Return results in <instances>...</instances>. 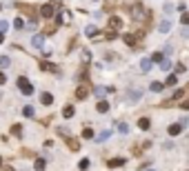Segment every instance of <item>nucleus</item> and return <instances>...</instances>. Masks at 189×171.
<instances>
[{"mask_svg": "<svg viewBox=\"0 0 189 171\" xmlns=\"http://www.w3.org/2000/svg\"><path fill=\"white\" fill-rule=\"evenodd\" d=\"M131 16H134V20H138V22H147V20H149V9H147L145 5H134V7H131Z\"/></svg>", "mask_w": 189, "mask_h": 171, "instance_id": "nucleus-1", "label": "nucleus"}, {"mask_svg": "<svg viewBox=\"0 0 189 171\" xmlns=\"http://www.w3.org/2000/svg\"><path fill=\"white\" fill-rule=\"evenodd\" d=\"M18 89L25 93V96H31V93H34V85H31L27 78H18Z\"/></svg>", "mask_w": 189, "mask_h": 171, "instance_id": "nucleus-2", "label": "nucleus"}, {"mask_svg": "<svg viewBox=\"0 0 189 171\" xmlns=\"http://www.w3.org/2000/svg\"><path fill=\"white\" fill-rule=\"evenodd\" d=\"M109 27H111V31H118V29L123 27V20L118 18V16H111L109 18Z\"/></svg>", "mask_w": 189, "mask_h": 171, "instance_id": "nucleus-3", "label": "nucleus"}, {"mask_svg": "<svg viewBox=\"0 0 189 171\" xmlns=\"http://www.w3.org/2000/svg\"><path fill=\"white\" fill-rule=\"evenodd\" d=\"M42 42H45V38H42V34H36V36L31 38V44H34L36 49H42Z\"/></svg>", "mask_w": 189, "mask_h": 171, "instance_id": "nucleus-4", "label": "nucleus"}, {"mask_svg": "<svg viewBox=\"0 0 189 171\" xmlns=\"http://www.w3.org/2000/svg\"><path fill=\"white\" fill-rule=\"evenodd\" d=\"M40 16H42V18H51V16H54V7H51V5H45V7L40 9Z\"/></svg>", "mask_w": 189, "mask_h": 171, "instance_id": "nucleus-5", "label": "nucleus"}, {"mask_svg": "<svg viewBox=\"0 0 189 171\" xmlns=\"http://www.w3.org/2000/svg\"><path fill=\"white\" fill-rule=\"evenodd\" d=\"M40 69H42V71H54V73H58V67H56V65H51V62H47V60H45V62H40Z\"/></svg>", "mask_w": 189, "mask_h": 171, "instance_id": "nucleus-6", "label": "nucleus"}, {"mask_svg": "<svg viewBox=\"0 0 189 171\" xmlns=\"http://www.w3.org/2000/svg\"><path fill=\"white\" fill-rule=\"evenodd\" d=\"M40 102H42V105H51V102H54V96H51V93H47V91H45V93H40Z\"/></svg>", "mask_w": 189, "mask_h": 171, "instance_id": "nucleus-7", "label": "nucleus"}, {"mask_svg": "<svg viewBox=\"0 0 189 171\" xmlns=\"http://www.w3.org/2000/svg\"><path fill=\"white\" fill-rule=\"evenodd\" d=\"M138 127L143 129V131H147V129L151 127V120H149V118H140V120H138Z\"/></svg>", "mask_w": 189, "mask_h": 171, "instance_id": "nucleus-8", "label": "nucleus"}, {"mask_svg": "<svg viewBox=\"0 0 189 171\" xmlns=\"http://www.w3.org/2000/svg\"><path fill=\"white\" fill-rule=\"evenodd\" d=\"M167 131H169V136H178V133L182 131V125H180V122H178V125H169Z\"/></svg>", "mask_w": 189, "mask_h": 171, "instance_id": "nucleus-9", "label": "nucleus"}, {"mask_svg": "<svg viewBox=\"0 0 189 171\" xmlns=\"http://www.w3.org/2000/svg\"><path fill=\"white\" fill-rule=\"evenodd\" d=\"M96 109H98V113H107V111H109V102H107V100H100V102L96 105Z\"/></svg>", "mask_w": 189, "mask_h": 171, "instance_id": "nucleus-10", "label": "nucleus"}, {"mask_svg": "<svg viewBox=\"0 0 189 171\" xmlns=\"http://www.w3.org/2000/svg\"><path fill=\"white\" fill-rule=\"evenodd\" d=\"M149 69H151V60H149V58H143V60H140V71L147 73Z\"/></svg>", "mask_w": 189, "mask_h": 171, "instance_id": "nucleus-11", "label": "nucleus"}, {"mask_svg": "<svg viewBox=\"0 0 189 171\" xmlns=\"http://www.w3.org/2000/svg\"><path fill=\"white\" fill-rule=\"evenodd\" d=\"M169 29H171V22H169V20H162V22H160V27H158V31H160V34H167Z\"/></svg>", "mask_w": 189, "mask_h": 171, "instance_id": "nucleus-12", "label": "nucleus"}, {"mask_svg": "<svg viewBox=\"0 0 189 171\" xmlns=\"http://www.w3.org/2000/svg\"><path fill=\"white\" fill-rule=\"evenodd\" d=\"M123 40H125L129 47H136V36H134V34H125V36H123Z\"/></svg>", "mask_w": 189, "mask_h": 171, "instance_id": "nucleus-13", "label": "nucleus"}, {"mask_svg": "<svg viewBox=\"0 0 189 171\" xmlns=\"http://www.w3.org/2000/svg\"><path fill=\"white\" fill-rule=\"evenodd\" d=\"M74 113H76V109H74L71 105H67V107L62 109V116H65V118H74Z\"/></svg>", "mask_w": 189, "mask_h": 171, "instance_id": "nucleus-14", "label": "nucleus"}, {"mask_svg": "<svg viewBox=\"0 0 189 171\" xmlns=\"http://www.w3.org/2000/svg\"><path fill=\"white\" fill-rule=\"evenodd\" d=\"M67 144H69V149H71V151H78V140L76 138H69L67 136Z\"/></svg>", "mask_w": 189, "mask_h": 171, "instance_id": "nucleus-15", "label": "nucleus"}, {"mask_svg": "<svg viewBox=\"0 0 189 171\" xmlns=\"http://www.w3.org/2000/svg\"><path fill=\"white\" fill-rule=\"evenodd\" d=\"M45 167H47V162H45L42 158H38V160L34 162V169H36V171H45Z\"/></svg>", "mask_w": 189, "mask_h": 171, "instance_id": "nucleus-16", "label": "nucleus"}, {"mask_svg": "<svg viewBox=\"0 0 189 171\" xmlns=\"http://www.w3.org/2000/svg\"><path fill=\"white\" fill-rule=\"evenodd\" d=\"M140 98H143V91H140V89L129 91V100H140Z\"/></svg>", "mask_w": 189, "mask_h": 171, "instance_id": "nucleus-17", "label": "nucleus"}, {"mask_svg": "<svg viewBox=\"0 0 189 171\" xmlns=\"http://www.w3.org/2000/svg\"><path fill=\"white\" fill-rule=\"evenodd\" d=\"M34 113H36V111H34V107H31V105H27L25 109H22V116H27V118H34Z\"/></svg>", "mask_w": 189, "mask_h": 171, "instance_id": "nucleus-18", "label": "nucleus"}, {"mask_svg": "<svg viewBox=\"0 0 189 171\" xmlns=\"http://www.w3.org/2000/svg\"><path fill=\"white\" fill-rule=\"evenodd\" d=\"M85 96H87V87H78V89H76V98H78V100H82Z\"/></svg>", "mask_w": 189, "mask_h": 171, "instance_id": "nucleus-19", "label": "nucleus"}, {"mask_svg": "<svg viewBox=\"0 0 189 171\" xmlns=\"http://www.w3.org/2000/svg\"><path fill=\"white\" fill-rule=\"evenodd\" d=\"M118 131H120L123 136L129 133V125H127V122H118Z\"/></svg>", "mask_w": 189, "mask_h": 171, "instance_id": "nucleus-20", "label": "nucleus"}, {"mask_svg": "<svg viewBox=\"0 0 189 171\" xmlns=\"http://www.w3.org/2000/svg\"><path fill=\"white\" fill-rule=\"evenodd\" d=\"M11 133H13L16 138H20V136H22V125H13V127H11Z\"/></svg>", "mask_w": 189, "mask_h": 171, "instance_id": "nucleus-21", "label": "nucleus"}, {"mask_svg": "<svg viewBox=\"0 0 189 171\" xmlns=\"http://www.w3.org/2000/svg\"><path fill=\"white\" fill-rule=\"evenodd\" d=\"M11 65V60H9V56H3V58H0V69H7Z\"/></svg>", "mask_w": 189, "mask_h": 171, "instance_id": "nucleus-22", "label": "nucleus"}, {"mask_svg": "<svg viewBox=\"0 0 189 171\" xmlns=\"http://www.w3.org/2000/svg\"><path fill=\"white\" fill-rule=\"evenodd\" d=\"M176 82H178V78H176V76H174V73H171V76H169L167 80H165V87H174Z\"/></svg>", "mask_w": 189, "mask_h": 171, "instance_id": "nucleus-23", "label": "nucleus"}, {"mask_svg": "<svg viewBox=\"0 0 189 171\" xmlns=\"http://www.w3.org/2000/svg\"><path fill=\"white\" fill-rule=\"evenodd\" d=\"M123 164H125L123 158H113V160H109V167H123Z\"/></svg>", "mask_w": 189, "mask_h": 171, "instance_id": "nucleus-24", "label": "nucleus"}, {"mask_svg": "<svg viewBox=\"0 0 189 171\" xmlns=\"http://www.w3.org/2000/svg\"><path fill=\"white\" fill-rule=\"evenodd\" d=\"M13 27H16V29H25V20H22V18H16V20H13Z\"/></svg>", "mask_w": 189, "mask_h": 171, "instance_id": "nucleus-25", "label": "nucleus"}, {"mask_svg": "<svg viewBox=\"0 0 189 171\" xmlns=\"http://www.w3.org/2000/svg\"><path fill=\"white\" fill-rule=\"evenodd\" d=\"M160 69H162V71H169V69H171V60H162V62H160Z\"/></svg>", "mask_w": 189, "mask_h": 171, "instance_id": "nucleus-26", "label": "nucleus"}, {"mask_svg": "<svg viewBox=\"0 0 189 171\" xmlns=\"http://www.w3.org/2000/svg\"><path fill=\"white\" fill-rule=\"evenodd\" d=\"M87 36H89V38L98 36V27H87Z\"/></svg>", "mask_w": 189, "mask_h": 171, "instance_id": "nucleus-27", "label": "nucleus"}, {"mask_svg": "<svg viewBox=\"0 0 189 171\" xmlns=\"http://www.w3.org/2000/svg\"><path fill=\"white\" fill-rule=\"evenodd\" d=\"M165 82H151V91H162Z\"/></svg>", "mask_w": 189, "mask_h": 171, "instance_id": "nucleus-28", "label": "nucleus"}, {"mask_svg": "<svg viewBox=\"0 0 189 171\" xmlns=\"http://www.w3.org/2000/svg\"><path fill=\"white\" fill-rule=\"evenodd\" d=\"M109 136H111V131H102V133H100V136H98L96 140H98V142H105V140H107Z\"/></svg>", "mask_w": 189, "mask_h": 171, "instance_id": "nucleus-29", "label": "nucleus"}, {"mask_svg": "<svg viewBox=\"0 0 189 171\" xmlns=\"http://www.w3.org/2000/svg\"><path fill=\"white\" fill-rule=\"evenodd\" d=\"M149 60H151V62H162L165 58H162V54H154V56H151Z\"/></svg>", "mask_w": 189, "mask_h": 171, "instance_id": "nucleus-30", "label": "nucleus"}, {"mask_svg": "<svg viewBox=\"0 0 189 171\" xmlns=\"http://www.w3.org/2000/svg\"><path fill=\"white\" fill-rule=\"evenodd\" d=\"M67 20V13H58V18H56V22H58V27H60V24Z\"/></svg>", "mask_w": 189, "mask_h": 171, "instance_id": "nucleus-31", "label": "nucleus"}, {"mask_svg": "<svg viewBox=\"0 0 189 171\" xmlns=\"http://www.w3.org/2000/svg\"><path fill=\"white\" fill-rule=\"evenodd\" d=\"M180 22L185 24V27H187V24H189V13H187V11H185V13L180 16Z\"/></svg>", "mask_w": 189, "mask_h": 171, "instance_id": "nucleus-32", "label": "nucleus"}, {"mask_svg": "<svg viewBox=\"0 0 189 171\" xmlns=\"http://www.w3.org/2000/svg\"><path fill=\"white\" fill-rule=\"evenodd\" d=\"M82 138L91 140V138H93V131H91V129H85V131H82Z\"/></svg>", "mask_w": 189, "mask_h": 171, "instance_id": "nucleus-33", "label": "nucleus"}, {"mask_svg": "<svg viewBox=\"0 0 189 171\" xmlns=\"http://www.w3.org/2000/svg\"><path fill=\"white\" fill-rule=\"evenodd\" d=\"M78 167H80V169H82V171H85V169H87V167H89V160H87V158H82V160H80V162H78Z\"/></svg>", "mask_w": 189, "mask_h": 171, "instance_id": "nucleus-34", "label": "nucleus"}, {"mask_svg": "<svg viewBox=\"0 0 189 171\" xmlns=\"http://www.w3.org/2000/svg\"><path fill=\"white\" fill-rule=\"evenodd\" d=\"M7 29H9V24H7V22H5V20H3V22H0V34H5V31H7Z\"/></svg>", "mask_w": 189, "mask_h": 171, "instance_id": "nucleus-35", "label": "nucleus"}, {"mask_svg": "<svg viewBox=\"0 0 189 171\" xmlns=\"http://www.w3.org/2000/svg\"><path fill=\"white\" fill-rule=\"evenodd\" d=\"M182 96H185V91H182V89H178V91L174 93V100H178V98H182Z\"/></svg>", "mask_w": 189, "mask_h": 171, "instance_id": "nucleus-36", "label": "nucleus"}, {"mask_svg": "<svg viewBox=\"0 0 189 171\" xmlns=\"http://www.w3.org/2000/svg\"><path fill=\"white\" fill-rule=\"evenodd\" d=\"M49 5H51V7H62V0H51Z\"/></svg>", "mask_w": 189, "mask_h": 171, "instance_id": "nucleus-37", "label": "nucleus"}, {"mask_svg": "<svg viewBox=\"0 0 189 171\" xmlns=\"http://www.w3.org/2000/svg\"><path fill=\"white\" fill-rule=\"evenodd\" d=\"M5 82H7V76H5L3 71H0V85H5Z\"/></svg>", "mask_w": 189, "mask_h": 171, "instance_id": "nucleus-38", "label": "nucleus"}, {"mask_svg": "<svg viewBox=\"0 0 189 171\" xmlns=\"http://www.w3.org/2000/svg\"><path fill=\"white\" fill-rule=\"evenodd\" d=\"M180 34H182V38H189V29H187V27H185V29H182Z\"/></svg>", "mask_w": 189, "mask_h": 171, "instance_id": "nucleus-39", "label": "nucleus"}, {"mask_svg": "<svg viewBox=\"0 0 189 171\" xmlns=\"http://www.w3.org/2000/svg\"><path fill=\"white\" fill-rule=\"evenodd\" d=\"M180 107H182V109H189V100H187V102H182Z\"/></svg>", "mask_w": 189, "mask_h": 171, "instance_id": "nucleus-40", "label": "nucleus"}, {"mask_svg": "<svg viewBox=\"0 0 189 171\" xmlns=\"http://www.w3.org/2000/svg\"><path fill=\"white\" fill-rule=\"evenodd\" d=\"M3 40H5V34H0V42H3Z\"/></svg>", "mask_w": 189, "mask_h": 171, "instance_id": "nucleus-41", "label": "nucleus"}, {"mask_svg": "<svg viewBox=\"0 0 189 171\" xmlns=\"http://www.w3.org/2000/svg\"><path fill=\"white\" fill-rule=\"evenodd\" d=\"M0 167H3V158H0Z\"/></svg>", "mask_w": 189, "mask_h": 171, "instance_id": "nucleus-42", "label": "nucleus"}, {"mask_svg": "<svg viewBox=\"0 0 189 171\" xmlns=\"http://www.w3.org/2000/svg\"><path fill=\"white\" fill-rule=\"evenodd\" d=\"M147 171H156V169H147Z\"/></svg>", "mask_w": 189, "mask_h": 171, "instance_id": "nucleus-43", "label": "nucleus"}, {"mask_svg": "<svg viewBox=\"0 0 189 171\" xmlns=\"http://www.w3.org/2000/svg\"><path fill=\"white\" fill-rule=\"evenodd\" d=\"M0 9H3V5H0Z\"/></svg>", "mask_w": 189, "mask_h": 171, "instance_id": "nucleus-44", "label": "nucleus"}]
</instances>
